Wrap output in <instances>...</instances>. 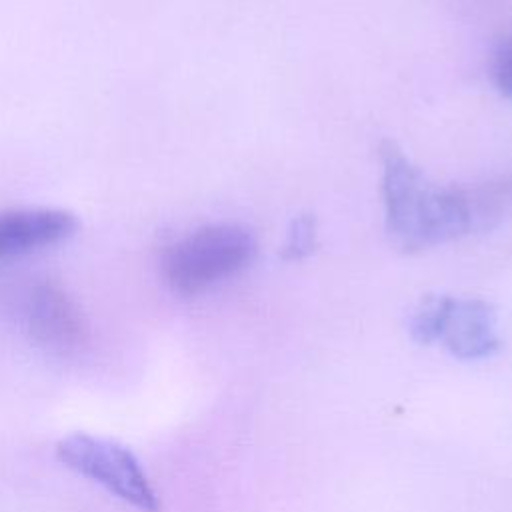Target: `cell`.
I'll return each instance as SVG.
<instances>
[{"label":"cell","mask_w":512,"mask_h":512,"mask_svg":"<svg viewBox=\"0 0 512 512\" xmlns=\"http://www.w3.org/2000/svg\"><path fill=\"white\" fill-rule=\"evenodd\" d=\"M384 230L400 252L416 254L474 232L466 186H440L394 140L378 146Z\"/></svg>","instance_id":"1"},{"label":"cell","mask_w":512,"mask_h":512,"mask_svg":"<svg viewBox=\"0 0 512 512\" xmlns=\"http://www.w3.org/2000/svg\"><path fill=\"white\" fill-rule=\"evenodd\" d=\"M258 252L256 236L236 222H212L190 230L166 246L160 258L164 284L192 298L240 274Z\"/></svg>","instance_id":"2"},{"label":"cell","mask_w":512,"mask_h":512,"mask_svg":"<svg viewBox=\"0 0 512 512\" xmlns=\"http://www.w3.org/2000/svg\"><path fill=\"white\" fill-rule=\"evenodd\" d=\"M56 458L68 470L100 484L140 512H158L160 500L130 448L116 440L70 434L56 444Z\"/></svg>","instance_id":"3"},{"label":"cell","mask_w":512,"mask_h":512,"mask_svg":"<svg viewBox=\"0 0 512 512\" xmlns=\"http://www.w3.org/2000/svg\"><path fill=\"white\" fill-rule=\"evenodd\" d=\"M12 312L30 342L54 356H76L86 346L88 328L78 304L50 278L20 284L12 296Z\"/></svg>","instance_id":"4"},{"label":"cell","mask_w":512,"mask_h":512,"mask_svg":"<svg viewBox=\"0 0 512 512\" xmlns=\"http://www.w3.org/2000/svg\"><path fill=\"white\" fill-rule=\"evenodd\" d=\"M78 230L72 212L48 206L0 210V264L48 250Z\"/></svg>","instance_id":"5"},{"label":"cell","mask_w":512,"mask_h":512,"mask_svg":"<svg viewBox=\"0 0 512 512\" xmlns=\"http://www.w3.org/2000/svg\"><path fill=\"white\" fill-rule=\"evenodd\" d=\"M436 344L466 362L494 356L500 350L494 306L482 298L448 296Z\"/></svg>","instance_id":"6"},{"label":"cell","mask_w":512,"mask_h":512,"mask_svg":"<svg viewBox=\"0 0 512 512\" xmlns=\"http://www.w3.org/2000/svg\"><path fill=\"white\" fill-rule=\"evenodd\" d=\"M450 294H426L408 318L410 338L418 344L430 346L438 342L440 324L446 312Z\"/></svg>","instance_id":"7"},{"label":"cell","mask_w":512,"mask_h":512,"mask_svg":"<svg viewBox=\"0 0 512 512\" xmlns=\"http://www.w3.org/2000/svg\"><path fill=\"white\" fill-rule=\"evenodd\" d=\"M318 222L310 212H302L292 218L286 242L280 250V260L284 262H300L308 258L318 246Z\"/></svg>","instance_id":"8"},{"label":"cell","mask_w":512,"mask_h":512,"mask_svg":"<svg viewBox=\"0 0 512 512\" xmlns=\"http://www.w3.org/2000/svg\"><path fill=\"white\" fill-rule=\"evenodd\" d=\"M490 76L496 90L512 100V36L496 46L490 62Z\"/></svg>","instance_id":"9"}]
</instances>
